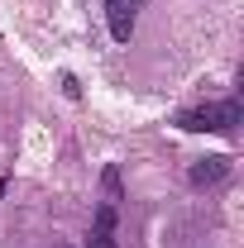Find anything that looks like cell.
I'll return each mask as SVG.
<instances>
[{
    "instance_id": "obj_2",
    "label": "cell",
    "mask_w": 244,
    "mask_h": 248,
    "mask_svg": "<svg viewBox=\"0 0 244 248\" xmlns=\"http://www.w3.org/2000/svg\"><path fill=\"white\" fill-rule=\"evenodd\" d=\"M139 5H144V0H105V24H110V38H115V43H129V38H134Z\"/></svg>"
},
{
    "instance_id": "obj_3",
    "label": "cell",
    "mask_w": 244,
    "mask_h": 248,
    "mask_svg": "<svg viewBox=\"0 0 244 248\" xmlns=\"http://www.w3.org/2000/svg\"><path fill=\"white\" fill-rule=\"evenodd\" d=\"M225 177H230V157H220V153L201 157V162H192V172H187V182L196 186V191H206V186H220Z\"/></svg>"
},
{
    "instance_id": "obj_1",
    "label": "cell",
    "mask_w": 244,
    "mask_h": 248,
    "mask_svg": "<svg viewBox=\"0 0 244 248\" xmlns=\"http://www.w3.org/2000/svg\"><path fill=\"white\" fill-rule=\"evenodd\" d=\"M240 100H211V105H196V110H182L177 124L192 129V134H230L240 124Z\"/></svg>"
},
{
    "instance_id": "obj_5",
    "label": "cell",
    "mask_w": 244,
    "mask_h": 248,
    "mask_svg": "<svg viewBox=\"0 0 244 248\" xmlns=\"http://www.w3.org/2000/svg\"><path fill=\"white\" fill-rule=\"evenodd\" d=\"M101 182H105V196H110V201H120V167H105Z\"/></svg>"
},
{
    "instance_id": "obj_4",
    "label": "cell",
    "mask_w": 244,
    "mask_h": 248,
    "mask_svg": "<svg viewBox=\"0 0 244 248\" xmlns=\"http://www.w3.org/2000/svg\"><path fill=\"white\" fill-rule=\"evenodd\" d=\"M87 248H120V244H115V229H91Z\"/></svg>"
}]
</instances>
